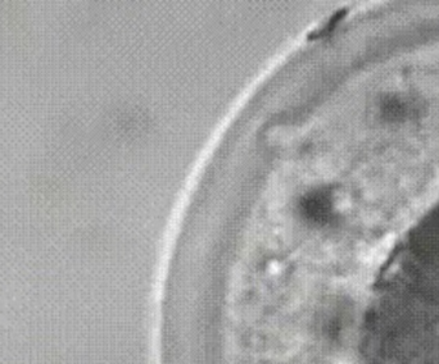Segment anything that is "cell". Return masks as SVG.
Segmentation results:
<instances>
[{
  "mask_svg": "<svg viewBox=\"0 0 439 364\" xmlns=\"http://www.w3.org/2000/svg\"><path fill=\"white\" fill-rule=\"evenodd\" d=\"M299 207L304 219L320 222L327 210V198L320 191L310 192L302 198Z\"/></svg>",
  "mask_w": 439,
  "mask_h": 364,
  "instance_id": "cell-1",
  "label": "cell"
}]
</instances>
